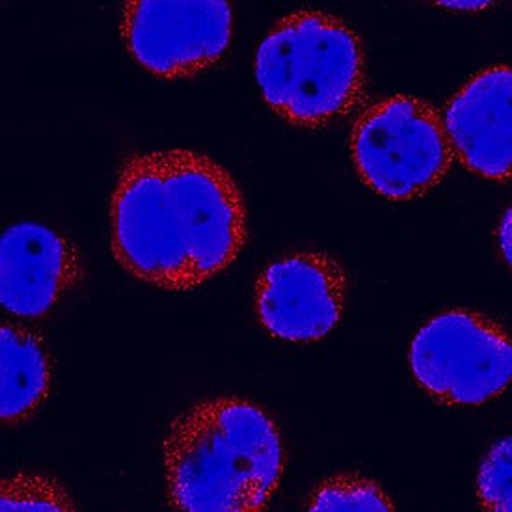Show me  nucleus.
Returning a JSON list of instances; mask_svg holds the SVG:
<instances>
[{
    "instance_id": "f257e3e1",
    "label": "nucleus",
    "mask_w": 512,
    "mask_h": 512,
    "mask_svg": "<svg viewBox=\"0 0 512 512\" xmlns=\"http://www.w3.org/2000/svg\"><path fill=\"white\" fill-rule=\"evenodd\" d=\"M112 252L129 274L189 291L224 272L248 241L243 192L211 157L168 149L133 155L110 203Z\"/></svg>"
},
{
    "instance_id": "f03ea898",
    "label": "nucleus",
    "mask_w": 512,
    "mask_h": 512,
    "mask_svg": "<svg viewBox=\"0 0 512 512\" xmlns=\"http://www.w3.org/2000/svg\"><path fill=\"white\" fill-rule=\"evenodd\" d=\"M162 451L168 499L181 511H263L282 479L278 425L261 406L233 395L177 416Z\"/></svg>"
},
{
    "instance_id": "7ed1b4c3",
    "label": "nucleus",
    "mask_w": 512,
    "mask_h": 512,
    "mask_svg": "<svg viewBox=\"0 0 512 512\" xmlns=\"http://www.w3.org/2000/svg\"><path fill=\"white\" fill-rule=\"evenodd\" d=\"M364 45L345 21L317 10L285 15L256 53V81L278 116L323 127L347 116L365 90Z\"/></svg>"
},
{
    "instance_id": "20e7f679",
    "label": "nucleus",
    "mask_w": 512,
    "mask_h": 512,
    "mask_svg": "<svg viewBox=\"0 0 512 512\" xmlns=\"http://www.w3.org/2000/svg\"><path fill=\"white\" fill-rule=\"evenodd\" d=\"M351 151L365 185L393 202L434 189L455 157L440 112L412 95L365 108L352 127Z\"/></svg>"
},
{
    "instance_id": "39448f33",
    "label": "nucleus",
    "mask_w": 512,
    "mask_h": 512,
    "mask_svg": "<svg viewBox=\"0 0 512 512\" xmlns=\"http://www.w3.org/2000/svg\"><path fill=\"white\" fill-rule=\"evenodd\" d=\"M408 360L419 386L449 406L485 405L511 384V337L475 311L432 317L419 328Z\"/></svg>"
},
{
    "instance_id": "423d86ee",
    "label": "nucleus",
    "mask_w": 512,
    "mask_h": 512,
    "mask_svg": "<svg viewBox=\"0 0 512 512\" xmlns=\"http://www.w3.org/2000/svg\"><path fill=\"white\" fill-rule=\"evenodd\" d=\"M122 36L136 62L153 75L192 77L228 51L233 14L222 0L127 2Z\"/></svg>"
},
{
    "instance_id": "0eeeda50",
    "label": "nucleus",
    "mask_w": 512,
    "mask_h": 512,
    "mask_svg": "<svg viewBox=\"0 0 512 512\" xmlns=\"http://www.w3.org/2000/svg\"><path fill=\"white\" fill-rule=\"evenodd\" d=\"M347 274L324 252H291L265 267L256 282V313L270 336L313 343L336 328L345 310Z\"/></svg>"
},
{
    "instance_id": "6e6552de",
    "label": "nucleus",
    "mask_w": 512,
    "mask_h": 512,
    "mask_svg": "<svg viewBox=\"0 0 512 512\" xmlns=\"http://www.w3.org/2000/svg\"><path fill=\"white\" fill-rule=\"evenodd\" d=\"M82 274L77 246L45 224L25 220L0 239V304L15 317H45Z\"/></svg>"
},
{
    "instance_id": "1a4fd4ad",
    "label": "nucleus",
    "mask_w": 512,
    "mask_h": 512,
    "mask_svg": "<svg viewBox=\"0 0 512 512\" xmlns=\"http://www.w3.org/2000/svg\"><path fill=\"white\" fill-rule=\"evenodd\" d=\"M512 73L507 64L477 73L445 108L453 153L477 176L509 181L512 168Z\"/></svg>"
},
{
    "instance_id": "9d476101",
    "label": "nucleus",
    "mask_w": 512,
    "mask_h": 512,
    "mask_svg": "<svg viewBox=\"0 0 512 512\" xmlns=\"http://www.w3.org/2000/svg\"><path fill=\"white\" fill-rule=\"evenodd\" d=\"M0 371L2 423H25L51 391L53 365L41 337L23 324H0Z\"/></svg>"
},
{
    "instance_id": "9b49d317",
    "label": "nucleus",
    "mask_w": 512,
    "mask_h": 512,
    "mask_svg": "<svg viewBox=\"0 0 512 512\" xmlns=\"http://www.w3.org/2000/svg\"><path fill=\"white\" fill-rule=\"evenodd\" d=\"M310 511H393L395 505L380 486L358 473L328 477L311 492Z\"/></svg>"
},
{
    "instance_id": "f8f14e48",
    "label": "nucleus",
    "mask_w": 512,
    "mask_h": 512,
    "mask_svg": "<svg viewBox=\"0 0 512 512\" xmlns=\"http://www.w3.org/2000/svg\"><path fill=\"white\" fill-rule=\"evenodd\" d=\"M2 511H75L66 488L43 473H15L0 486Z\"/></svg>"
},
{
    "instance_id": "ddd939ff",
    "label": "nucleus",
    "mask_w": 512,
    "mask_h": 512,
    "mask_svg": "<svg viewBox=\"0 0 512 512\" xmlns=\"http://www.w3.org/2000/svg\"><path fill=\"white\" fill-rule=\"evenodd\" d=\"M511 466V438H501L488 451L477 479V496L488 511H512Z\"/></svg>"
},
{
    "instance_id": "4468645a",
    "label": "nucleus",
    "mask_w": 512,
    "mask_h": 512,
    "mask_svg": "<svg viewBox=\"0 0 512 512\" xmlns=\"http://www.w3.org/2000/svg\"><path fill=\"white\" fill-rule=\"evenodd\" d=\"M440 4L453 10H483L488 6V2H440Z\"/></svg>"
},
{
    "instance_id": "2eb2a0df",
    "label": "nucleus",
    "mask_w": 512,
    "mask_h": 512,
    "mask_svg": "<svg viewBox=\"0 0 512 512\" xmlns=\"http://www.w3.org/2000/svg\"><path fill=\"white\" fill-rule=\"evenodd\" d=\"M503 231H505V237L501 239V246H503V252H505V259L509 261L511 259V248H509V216L505 218V224H503Z\"/></svg>"
}]
</instances>
